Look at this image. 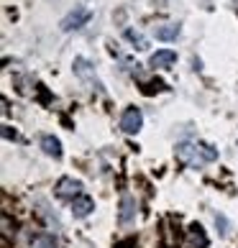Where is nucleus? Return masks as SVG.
<instances>
[{
	"label": "nucleus",
	"instance_id": "obj_1",
	"mask_svg": "<svg viewBox=\"0 0 238 248\" xmlns=\"http://www.w3.org/2000/svg\"><path fill=\"white\" fill-rule=\"evenodd\" d=\"M177 159L182 164H187V167H203V164L218 161V149L200 141H185L177 146Z\"/></svg>",
	"mask_w": 238,
	"mask_h": 248
},
{
	"label": "nucleus",
	"instance_id": "obj_2",
	"mask_svg": "<svg viewBox=\"0 0 238 248\" xmlns=\"http://www.w3.org/2000/svg\"><path fill=\"white\" fill-rule=\"evenodd\" d=\"M141 125H143V113H141V108L128 105V108L123 110V115H121V131L128 133V136H133V133L141 131Z\"/></svg>",
	"mask_w": 238,
	"mask_h": 248
},
{
	"label": "nucleus",
	"instance_id": "obj_3",
	"mask_svg": "<svg viewBox=\"0 0 238 248\" xmlns=\"http://www.w3.org/2000/svg\"><path fill=\"white\" fill-rule=\"evenodd\" d=\"M59 200H67V202H75L79 195H82V182L75 179V177H62L57 182V187H54Z\"/></svg>",
	"mask_w": 238,
	"mask_h": 248
},
{
	"label": "nucleus",
	"instance_id": "obj_4",
	"mask_svg": "<svg viewBox=\"0 0 238 248\" xmlns=\"http://www.w3.org/2000/svg\"><path fill=\"white\" fill-rule=\"evenodd\" d=\"M136 215H139V202H136V197L133 195H126L121 197V205H118V223L121 225H131L133 220H136Z\"/></svg>",
	"mask_w": 238,
	"mask_h": 248
},
{
	"label": "nucleus",
	"instance_id": "obj_5",
	"mask_svg": "<svg viewBox=\"0 0 238 248\" xmlns=\"http://www.w3.org/2000/svg\"><path fill=\"white\" fill-rule=\"evenodd\" d=\"M90 18H93V13L87 11V8H82V5H77L75 11H69L67 16H64V21H62V31H77V29H82Z\"/></svg>",
	"mask_w": 238,
	"mask_h": 248
},
{
	"label": "nucleus",
	"instance_id": "obj_6",
	"mask_svg": "<svg viewBox=\"0 0 238 248\" xmlns=\"http://www.w3.org/2000/svg\"><path fill=\"white\" fill-rule=\"evenodd\" d=\"M33 205H36V215H39L44 223H47L49 228H54V231H62V220H59V215L49 207V202H47V200L36 197V200H33Z\"/></svg>",
	"mask_w": 238,
	"mask_h": 248
},
{
	"label": "nucleus",
	"instance_id": "obj_7",
	"mask_svg": "<svg viewBox=\"0 0 238 248\" xmlns=\"http://www.w3.org/2000/svg\"><path fill=\"white\" fill-rule=\"evenodd\" d=\"M26 248H59V241H57V235L49 233V231H31Z\"/></svg>",
	"mask_w": 238,
	"mask_h": 248
},
{
	"label": "nucleus",
	"instance_id": "obj_8",
	"mask_svg": "<svg viewBox=\"0 0 238 248\" xmlns=\"http://www.w3.org/2000/svg\"><path fill=\"white\" fill-rule=\"evenodd\" d=\"M72 69H75V75H77L79 79H87V82H93V85H95V90H103L100 79L95 77V67H93V64H90L87 59L77 57V59H75V64H72Z\"/></svg>",
	"mask_w": 238,
	"mask_h": 248
},
{
	"label": "nucleus",
	"instance_id": "obj_9",
	"mask_svg": "<svg viewBox=\"0 0 238 248\" xmlns=\"http://www.w3.org/2000/svg\"><path fill=\"white\" fill-rule=\"evenodd\" d=\"M210 241H207V233L203 231V225H190L187 231V241H185V248H207Z\"/></svg>",
	"mask_w": 238,
	"mask_h": 248
},
{
	"label": "nucleus",
	"instance_id": "obj_10",
	"mask_svg": "<svg viewBox=\"0 0 238 248\" xmlns=\"http://www.w3.org/2000/svg\"><path fill=\"white\" fill-rule=\"evenodd\" d=\"M175 62H177V54L172 49H159V51H154L151 59H149V64L154 69H169Z\"/></svg>",
	"mask_w": 238,
	"mask_h": 248
},
{
	"label": "nucleus",
	"instance_id": "obj_11",
	"mask_svg": "<svg viewBox=\"0 0 238 248\" xmlns=\"http://www.w3.org/2000/svg\"><path fill=\"white\" fill-rule=\"evenodd\" d=\"M39 146L47 156H51V159H62V143H59L57 136H51V133L39 136Z\"/></svg>",
	"mask_w": 238,
	"mask_h": 248
},
{
	"label": "nucleus",
	"instance_id": "obj_12",
	"mask_svg": "<svg viewBox=\"0 0 238 248\" xmlns=\"http://www.w3.org/2000/svg\"><path fill=\"white\" fill-rule=\"evenodd\" d=\"M182 33V26L179 23H161V26H154V36L159 41H177Z\"/></svg>",
	"mask_w": 238,
	"mask_h": 248
},
{
	"label": "nucleus",
	"instance_id": "obj_13",
	"mask_svg": "<svg viewBox=\"0 0 238 248\" xmlns=\"http://www.w3.org/2000/svg\"><path fill=\"white\" fill-rule=\"evenodd\" d=\"M93 210H95V200L87 197V195H79L75 202H72V215H75L77 220L87 217L90 213H93Z\"/></svg>",
	"mask_w": 238,
	"mask_h": 248
},
{
	"label": "nucleus",
	"instance_id": "obj_14",
	"mask_svg": "<svg viewBox=\"0 0 238 248\" xmlns=\"http://www.w3.org/2000/svg\"><path fill=\"white\" fill-rule=\"evenodd\" d=\"M123 36H126V41H131L139 51L149 49V41H146V36H143L141 31H136V29H126V31H123Z\"/></svg>",
	"mask_w": 238,
	"mask_h": 248
},
{
	"label": "nucleus",
	"instance_id": "obj_15",
	"mask_svg": "<svg viewBox=\"0 0 238 248\" xmlns=\"http://www.w3.org/2000/svg\"><path fill=\"white\" fill-rule=\"evenodd\" d=\"M213 220H215V228H218V233H221L223 238L231 233V223H228V217L223 215V213H215L213 215Z\"/></svg>",
	"mask_w": 238,
	"mask_h": 248
},
{
	"label": "nucleus",
	"instance_id": "obj_16",
	"mask_svg": "<svg viewBox=\"0 0 238 248\" xmlns=\"http://www.w3.org/2000/svg\"><path fill=\"white\" fill-rule=\"evenodd\" d=\"M161 90H167V85H164L161 79H151V82H146L143 93H146V95H154V93H161Z\"/></svg>",
	"mask_w": 238,
	"mask_h": 248
},
{
	"label": "nucleus",
	"instance_id": "obj_17",
	"mask_svg": "<svg viewBox=\"0 0 238 248\" xmlns=\"http://www.w3.org/2000/svg\"><path fill=\"white\" fill-rule=\"evenodd\" d=\"M3 136L5 139H13V141H21V136H18L16 131H11V125H3Z\"/></svg>",
	"mask_w": 238,
	"mask_h": 248
},
{
	"label": "nucleus",
	"instance_id": "obj_18",
	"mask_svg": "<svg viewBox=\"0 0 238 248\" xmlns=\"http://www.w3.org/2000/svg\"><path fill=\"white\" fill-rule=\"evenodd\" d=\"M133 246H136V243H133V238H128V241H121L115 248H133Z\"/></svg>",
	"mask_w": 238,
	"mask_h": 248
}]
</instances>
